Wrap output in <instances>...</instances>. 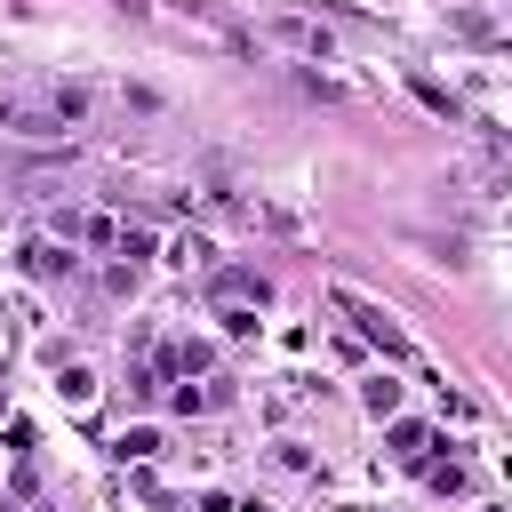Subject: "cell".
<instances>
[{
	"label": "cell",
	"mask_w": 512,
	"mask_h": 512,
	"mask_svg": "<svg viewBox=\"0 0 512 512\" xmlns=\"http://www.w3.org/2000/svg\"><path fill=\"white\" fill-rule=\"evenodd\" d=\"M0 120L24 128V136H56V128L88 120V88H80V80H56V88H0Z\"/></svg>",
	"instance_id": "cell-1"
},
{
	"label": "cell",
	"mask_w": 512,
	"mask_h": 512,
	"mask_svg": "<svg viewBox=\"0 0 512 512\" xmlns=\"http://www.w3.org/2000/svg\"><path fill=\"white\" fill-rule=\"evenodd\" d=\"M344 312L360 320V336H368V344H384V352H400V360H408V336H400V328H392V320H384L376 304H360V296H344Z\"/></svg>",
	"instance_id": "cell-2"
},
{
	"label": "cell",
	"mask_w": 512,
	"mask_h": 512,
	"mask_svg": "<svg viewBox=\"0 0 512 512\" xmlns=\"http://www.w3.org/2000/svg\"><path fill=\"white\" fill-rule=\"evenodd\" d=\"M216 296H224V312H240V304H272V280H264V272H224Z\"/></svg>",
	"instance_id": "cell-3"
},
{
	"label": "cell",
	"mask_w": 512,
	"mask_h": 512,
	"mask_svg": "<svg viewBox=\"0 0 512 512\" xmlns=\"http://www.w3.org/2000/svg\"><path fill=\"white\" fill-rule=\"evenodd\" d=\"M392 456L424 472V464H432V432H424V424H392Z\"/></svg>",
	"instance_id": "cell-4"
},
{
	"label": "cell",
	"mask_w": 512,
	"mask_h": 512,
	"mask_svg": "<svg viewBox=\"0 0 512 512\" xmlns=\"http://www.w3.org/2000/svg\"><path fill=\"white\" fill-rule=\"evenodd\" d=\"M24 272H40V280H56V272H72V256H64L56 240H32V248H24Z\"/></svg>",
	"instance_id": "cell-5"
},
{
	"label": "cell",
	"mask_w": 512,
	"mask_h": 512,
	"mask_svg": "<svg viewBox=\"0 0 512 512\" xmlns=\"http://www.w3.org/2000/svg\"><path fill=\"white\" fill-rule=\"evenodd\" d=\"M368 408L392 416V408H400V384H392V376H368Z\"/></svg>",
	"instance_id": "cell-6"
},
{
	"label": "cell",
	"mask_w": 512,
	"mask_h": 512,
	"mask_svg": "<svg viewBox=\"0 0 512 512\" xmlns=\"http://www.w3.org/2000/svg\"><path fill=\"white\" fill-rule=\"evenodd\" d=\"M424 480H432L440 496H456V488H464V464H424Z\"/></svg>",
	"instance_id": "cell-7"
}]
</instances>
